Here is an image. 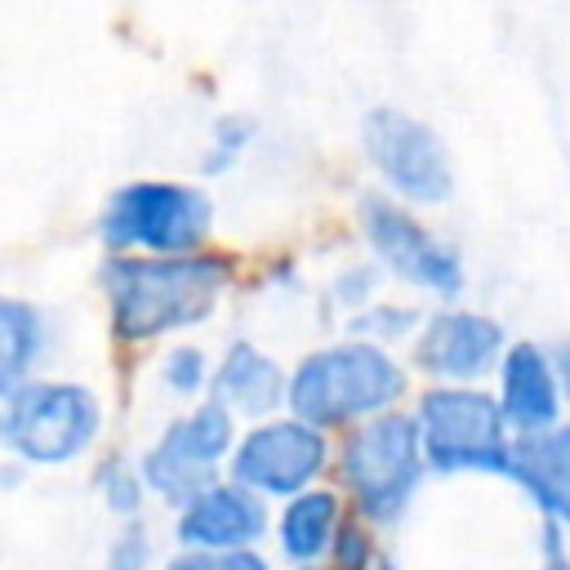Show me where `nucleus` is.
Listing matches in <instances>:
<instances>
[{
  "label": "nucleus",
  "mask_w": 570,
  "mask_h": 570,
  "mask_svg": "<svg viewBox=\"0 0 570 570\" xmlns=\"http://www.w3.org/2000/svg\"><path fill=\"white\" fill-rule=\"evenodd\" d=\"M232 267L218 254H111L98 267L107 330L116 343H156L209 321L227 294Z\"/></svg>",
  "instance_id": "nucleus-1"
},
{
  "label": "nucleus",
  "mask_w": 570,
  "mask_h": 570,
  "mask_svg": "<svg viewBox=\"0 0 570 570\" xmlns=\"http://www.w3.org/2000/svg\"><path fill=\"white\" fill-rule=\"evenodd\" d=\"M401 396H405V365L392 356V347L356 334L303 352L289 365V383H285V410L321 432L383 414L401 405Z\"/></svg>",
  "instance_id": "nucleus-2"
},
{
  "label": "nucleus",
  "mask_w": 570,
  "mask_h": 570,
  "mask_svg": "<svg viewBox=\"0 0 570 570\" xmlns=\"http://www.w3.org/2000/svg\"><path fill=\"white\" fill-rule=\"evenodd\" d=\"M102 436V401L80 379H27L0 401V450L22 468H67Z\"/></svg>",
  "instance_id": "nucleus-3"
},
{
  "label": "nucleus",
  "mask_w": 570,
  "mask_h": 570,
  "mask_svg": "<svg viewBox=\"0 0 570 570\" xmlns=\"http://www.w3.org/2000/svg\"><path fill=\"white\" fill-rule=\"evenodd\" d=\"M338 485L352 499V512L365 517L370 525L396 521L410 499L423 485V445H419V423L410 410H383L347 428L338 454Z\"/></svg>",
  "instance_id": "nucleus-4"
},
{
  "label": "nucleus",
  "mask_w": 570,
  "mask_h": 570,
  "mask_svg": "<svg viewBox=\"0 0 570 570\" xmlns=\"http://www.w3.org/2000/svg\"><path fill=\"white\" fill-rule=\"evenodd\" d=\"M94 232L111 254H196L214 232V196L196 183L134 178L107 191Z\"/></svg>",
  "instance_id": "nucleus-5"
},
{
  "label": "nucleus",
  "mask_w": 570,
  "mask_h": 570,
  "mask_svg": "<svg viewBox=\"0 0 570 570\" xmlns=\"http://www.w3.org/2000/svg\"><path fill=\"white\" fill-rule=\"evenodd\" d=\"M410 414L419 423L428 472H441V476H463V472L503 476L508 472L512 428L494 392L476 383H432L419 392V405Z\"/></svg>",
  "instance_id": "nucleus-6"
},
{
  "label": "nucleus",
  "mask_w": 570,
  "mask_h": 570,
  "mask_svg": "<svg viewBox=\"0 0 570 570\" xmlns=\"http://www.w3.org/2000/svg\"><path fill=\"white\" fill-rule=\"evenodd\" d=\"M356 227L374 263L396 276L401 285L432 294V298H459L463 294V258L450 240H441L405 200L387 191H365L356 200Z\"/></svg>",
  "instance_id": "nucleus-7"
},
{
  "label": "nucleus",
  "mask_w": 570,
  "mask_h": 570,
  "mask_svg": "<svg viewBox=\"0 0 570 570\" xmlns=\"http://www.w3.org/2000/svg\"><path fill=\"white\" fill-rule=\"evenodd\" d=\"M236 432H240L236 428V414L223 401H214V396L191 401L138 454V472H142L147 494H156L169 508H178L183 499H191L200 485H209L218 476V468H227V454L236 445Z\"/></svg>",
  "instance_id": "nucleus-8"
},
{
  "label": "nucleus",
  "mask_w": 570,
  "mask_h": 570,
  "mask_svg": "<svg viewBox=\"0 0 570 570\" xmlns=\"http://www.w3.org/2000/svg\"><path fill=\"white\" fill-rule=\"evenodd\" d=\"M361 151L387 196L405 205H441L454 191V169L441 134L401 111V107H374L361 120Z\"/></svg>",
  "instance_id": "nucleus-9"
},
{
  "label": "nucleus",
  "mask_w": 570,
  "mask_h": 570,
  "mask_svg": "<svg viewBox=\"0 0 570 570\" xmlns=\"http://www.w3.org/2000/svg\"><path fill=\"white\" fill-rule=\"evenodd\" d=\"M334 450L330 436L298 414H267L254 419L245 432H236V445L227 454V476L263 499H289L307 485H316L330 468Z\"/></svg>",
  "instance_id": "nucleus-10"
},
{
  "label": "nucleus",
  "mask_w": 570,
  "mask_h": 570,
  "mask_svg": "<svg viewBox=\"0 0 570 570\" xmlns=\"http://www.w3.org/2000/svg\"><path fill=\"white\" fill-rule=\"evenodd\" d=\"M508 347V334L494 316L472 307H441L423 316L414 334V365L432 383H476L485 379Z\"/></svg>",
  "instance_id": "nucleus-11"
},
{
  "label": "nucleus",
  "mask_w": 570,
  "mask_h": 570,
  "mask_svg": "<svg viewBox=\"0 0 570 570\" xmlns=\"http://www.w3.org/2000/svg\"><path fill=\"white\" fill-rule=\"evenodd\" d=\"M272 530L267 499L232 476H214L174 508L178 548H254Z\"/></svg>",
  "instance_id": "nucleus-12"
},
{
  "label": "nucleus",
  "mask_w": 570,
  "mask_h": 570,
  "mask_svg": "<svg viewBox=\"0 0 570 570\" xmlns=\"http://www.w3.org/2000/svg\"><path fill=\"white\" fill-rule=\"evenodd\" d=\"M499 387H494V401L512 428V436H525V432H543L552 423H561V383H557V370H552V356L548 347L530 343V338H517L503 347L499 365Z\"/></svg>",
  "instance_id": "nucleus-13"
},
{
  "label": "nucleus",
  "mask_w": 570,
  "mask_h": 570,
  "mask_svg": "<svg viewBox=\"0 0 570 570\" xmlns=\"http://www.w3.org/2000/svg\"><path fill=\"white\" fill-rule=\"evenodd\" d=\"M285 383H289V370L267 347H258L254 338H232L214 356V370H209V396L223 401L245 423L281 414L285 410Z\"/></svg>",
  "instance_id": "nucleus-14"
},
{
  "label": "nucleus",
  "mask_w": 570,
  "mask_h": 570,
  "mask_svg": "<svg viewBox=\"0 0 570 570\" xmlns=\"http://www.w3.org/2000/svg\"><path fill=\"white\" fill-rule=\"evenodd\" d=\"M503 476L517 481L548 521L570 525V423L512 436Z\"/></svg>",
  "instance_id": "nucleus-15"
},
{
  "label": "nucleus",
  "mask_w": 570,
  "mask_h": 570,
  "mask_svg": "<svg viewBox=\"0 0 570 570\" xmlns=\"http://www.w3.org/2000/svg\"><path fill=\"white\" fill-rule=\"evenodd\" d=\"M347 517L343 490L334 485H307L289 499H281V512L272 517V534H276V552L289 566H321L338 525Z\"/></svg>",
  "instance_id": "nucleus-16"
},
{
  "label": "nucleus",
  "mask_w": 570,
  "mask_h": 570,
  "mask_svg": "<svg viewBox=\"0 0 570 570\" xmlns=\"http://www.w3.org/2000/svg\"><path fill=\"white\" fill-rule=\"evenodd\" d=\"M45 352H49V316L18 294H0V401L27 379H36Z\"/></svg>",
  "instance_id": "nucleus-17"
},
{
  "label": "nucleus",
  "mask_w": 570,
  "mask_h": 570,
  "mask_svg": "<svg viewBox=\"0 0 570 570\" xmlns=\"http://www.w3.org/2000/svg\"><path fill=\"white\" fill-rule=\"evenodd\" d=\"M94 494H98V503L107 508V517H116V521L142 517V508H147V485H142L138 459L107 454V459L94 468Z\"/></svg>",
  "instance_id": "nucleus-18"
},
{
  "label": "nucleus",
  "mask_w": 570,
  "mask_h": 570,
  "mask_svg": "<svg viewBox=\"0 0 570 570\" xmlns=\"http://www.w3.org/2000/svg\"><path fill=\"white\" fill-rule=\"evenodd\" d=\"M209 370L214 361L200 343H169L156 361V383L174 401H200L209 396Z\"/></svg>",
  "instance_id": "nucleus-19"
},
{
  "label": "nucleus",
  "mask_w": 570,
  "mask_h": 570,
  "mask_svg": "<svg viewBox=\"0 0 570 570\" xmlns=\"http://www.w3.org/2000/svg\"><path fill=\"white\" fill-rule=\"evenodd\" d=\"M419 325H423V312H419L414 303L374 298V303H365L361 312H352V334H356V338H370V343H383V347L414 338Z\"/></svg>",
  "instance_id": "nucleus-20"
},
{
  "label": "nucleus",
  "mask_w": 570,
  "mask_h": 570,
  "mask_svg": "<svg viewBox=\"0 0 570 570\" xmlns=\"http://www.w3.org/2000/svg\"><path fill=\"white\" fill-rule=\"evenodd\" d=\"M379 566V543H374V525L356 512L343 517L330 552H325V570H374Z\"/></svg>",
  "instance_id": "nucleus-21"
},
{
  "label": "nucleus",
  "mask_w": 570,
  "mask_h": 570,
  "mask_svg": "<svg viewBox=\"0 0 570 570\" xmlns=\"http://www.w3.org/2000/svg\"><path fill=\"white\" fill-rule=\"evenodd\" d=\"M151 561H156L151 525L142 517L116 521V534L107 539V552H102V570H151Z\"/></svg>",
  "instance_id": "nucleus-22"
},
{
  "label": "nucleus",
  "mask_w": 570,
  "mask_h": 570,
  "mask_svg": "<svg viewBox=\"0 0 570 570\" xmlns=\"http://www.w3.org/2000/svg\"><path fill=\"white\" fill-rule=\"evenodd\" d=\"M160 570H272L258 548H178Z\"/></svg>",
  "instance_id": "nucleus-23"
},
{
  "label": "nucleus",
  "mask_w": 570,
  "mask_h": 570,
  "mask_svg": "<svg viewBox=\"0 0 570 570\" xmlns=\"http://www.w3.org/2000/svg\"><path fill=\"white\" fill-rule=\"evenodd\" d=\"M254 134H258V125L249 120V116H218L214 120V129H209V151H205V160H200V169L205 174H223V169H232L236 160H240V151L254 142Z\"/></svg>",
  "instance_id": "nucleus-24"
},
{
  "label": "nucleus",
  "mask_w": 570,
  "mask_h": 570,
  "mask_svg": "<svg viewBox=\"0 0 570 570\" xmlns=\"http://www.w3.org/2000/svg\"><path fill=\"white\" fill-rule=\"evenodd\" d=\"M383 276H387V272H383L379 263H347V267L334 272V281H330V298H334L343 312H361L365 303L379 298Z\"/></svg>",
  "instance_id": "nucleus-25"
},
{
  "label": "nucleus",
  "mask_w": 570,
  "mask_h": 570,
  "mask_svg": "<svg viewBox=\"0 0 570 570\" xmlns=\"http://www.w3.org/2000/svg\"><path fill=\"white\" fill-rule=\"evenodd\" d=\"M548 356H552V370H557V383H561V392L570 396V343H557V347H548Z\"/></svg>",
  "instance_id": "nucleus-26"
},
{
  "label": "nucleus",
  "mask_w": 570,
  "mask_h": 570,
  "mask_svg": "<svg viewBox=\"0 0 570 570\" xmlns=\"http://www.w3.org/2000/svg\"><path fill=\"white\" fill-rule=\"evenodd\" d=\"M374 570H401V566H392L387 557H379V566H374Z\"/></svg>",
  "instance_id": "nucleus-27"
},
{
  "label": "nucleus",
  "mask_w": 570,
  "mask_h": 570,
  "mask_svg": "<svg viewBox=\"0 0 570 570\" xmlns=\"http://www.w3.org/2000/svg\"><path fill=\"white\" fill-rule=\"evenodd\" d=\"M543 570H570V566H566V561H548Z\"/></svg>",
  "instance_id": "nucleus-28"
},
{
  "label": "nucleus",
  "mask_w": 570,
  "mask_h": 570,
  "mask_svg": "<svg viewBox=\"0 0 570 570\" xmlns=\"http://www.w3.org/2000/svg\"><path fill=\"white\" fill-rule=\"evenodd\" d=\"M294 570H321V566H294Z\"/></svg>",
  "instance_id": "nucleus-29"
}]
</instances>
